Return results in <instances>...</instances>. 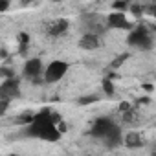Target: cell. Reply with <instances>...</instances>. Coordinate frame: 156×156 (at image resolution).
I'll return each instance as SVG.
<instances>
[{
    "instance_id": "1",
    "label": "cell",
    "mask_w": 156,
    "mask_h": 156,
    "mask_svg": "<svg viewBox=\"0 0 156 156\" xmlns=\"http://www.w3.org/2000/svg\"><path fill=\"white\" fill-rule=\"evenodd\" d=\"M24 132H26V136L41 138L44 141H57L61 138V132H59L57 125L53 123V112L50 108L41 110L35 116V121L31 125H28Z\"/></svg>"
},
{
    "instance_id": "2",
    "label": "cell",
    "mask_w": 156,
    "mask_h": 156,
    "mask_svg": "<svg viewBox=\"0 0 156 156\" xmlns=\"http://www.w3.org/2000/svg\"><path fill=\"white\" fill-rule=\"evenodd\" d=\"M66 72H68V64L64 61H51L46 66L44 73H42V81H46V83H59L66 75Z\"/></svg>"
},
{
    "instance_id": "3",
    "label": "cell",
    "mask_w": 156,
    "mask_h": 156,
    "mask_svg": "<svg viewBox=\"0 0 156 156\" xmlns=\"http://www.w3.org/2000/svg\"><path fill=\"white\" fill-rule=\"evenodd\" d=\"M129 44L130 46H136L140 50H151L152 48V39L149 35V30L140 26V28H134L130 33H129Z\"/></svg>"
},
{
    "instance_id": "4",
    "label": "cell",
    "mask_w": 156,
    "mask_h": 156,
    "mask_svg": "<svg viewBox=\"0 0 156 156\" xmlns=\"http://www.w3.org/2000/svg\"><path fill=\"white\" fill-rule=\"evenodd\" d=\"M20 96V87H19V79L11 77V79H4L0 85V98L2 99H15Z\"/></svg>"
},
{
    "instance_id": "5",
    "label": "cell",
    "mask_w": 156,
    "mask_h": 156,
    "mask_svg": "<svg viewBox=\"0 0 156 156\" xmlns=\"http://www.w3.org/2000/svg\"><path fill=\"white\" fill-rule=\"evenodd\" d=\"M116 127V123L110 119V118H98L96 121H94V125H92V129H90V134L94 136V138H99V140H103L112 129Z\"/></svg>"
},
{
    "instance_id": "6",
    "label": "cell",
    "mask_w": 156,
    "mask_h": 156,
    "mask_svg": "<svg viewBox=\"0 0 156 156\" xmlns=\"http://www.w3.org/2000/svg\"><path fill=\"white\" fill-rule=\"evenodd\" d=\"M41 70H42L41 59L33 57V59H28V61L24 62V70H22V72H24V75L28 77V79L39 83V81H41Z\"/></svg>"
},
{
    "instance_id": "7",
    "label": "cell",
    "mask_w": 156,
    "mask_h": 156,
    "mask_svg": "<svg viewBox=\"0 0 156 156\" xmlns=\"http://www.w3.org/2000/svg\"><path fill=\"white\" fill-rule=\"evenodd\" d=\"M107 26L112 28V30H130V28H132V24L127 20L125 13H116V11L108 15V19H107Z\"/></svg>"
},
{
    "instance_id": "8",
    "label": "cell",
    "mask_w": 156,
    "mask_h": 156,
    "mask_svg": "<svg viewBox=\"0 0 156 156\" xmlns=\"http://www.w3.org/2000/svg\"><path fill=\"white\" fill-rule=\"evenodd\" d=\"M103 141H105V145L108 147V149H114V147H118L121 141H123V138H121V130H119V127L116 125L105 138H103Z\"/></svg>"
},
{
    "instance_id": "9",
    "label": "cell",
    "mask_w": 156,
    "mask_h": 156,
    "mask_svg": "<svg viewBox=\"0 0 156 156\" xmlns=\"http://www.w3.org/2000/svg\"><path fill=\"white\" fill-rule=\"evenodd\" d=\"M79 46L83 50H98L99 48V37L94 35V33H85L79 39Z\"/></svg>"
},
{
    "instance_id": "10",
    "label": "cell",
    "mask_w": 156,
    "mask_h": 156,
    "mask_svg": "<svg viewBox=\"0 0 156 156\" xmlns=\"http://www.w3.org/2000/svg\"><path fill=\"white\" fill-rule=\"evenodd\" d=\"M66 30H68V20H66V19H59V20H55V22H51V24L48 26V33H50L51 37L64 35Z\"/></svg>"
},
{
    "instance_id": "11",
    "label": "cell",
    "mask_w": 156,
    "mask_h": 156,
    "mask_svg": "<svg viewBox=\"0 0 156 156\" xmlns=\"http://www.w3.org/2000/svg\"><path fill=\"white\" fill-rule=\"evenodd\" d=\"M123 143H125L129 149H138V147L143 145V138H141L140 132L132 130V132H127V136L123 138Z\"/></svg>"
},
{
    "instance_id": "12",
    "label": "cell",
    "mask_w": 156,
    "mask_h": 156,
    "mask_svg": "<svg viewBox=\"0 0 156 156\" xmlns=\"http://www.w3.org/2000/svg\"><path fill=\"white\" fill-rule=\"evenodd\" d=\"M35 116H37L35 112H22L20 116H17V118L13 119V123H15V125H26V127H28V125H31V123L35 121Z\"/></svg>"
},
{
    "instance_id": "13",
    "label": "cell",
    "mask_w": 156,
    "mask_h": 156,
    "mask_svg": "<svg viewBox=\"0 0 156 156\" xmlns=\"http://www.w3.org/2000/svg\"><path fill=\"white\" fill-rule=\"evenodd\" d=\"M103 90H105V94L108 98L114 96V85H112V81L108 79V77H105V79H103Z\"/></svg>"
},
{
    "instance_id": "14",
    "label": "cell",
    "mask_w": 156,
    "mask_h": 156,
    "mask_svg": "<svg viewBox=\"0 0 156 156\" xmlns=\"http://www.w3.org/2000/svg\"><path fill=\"white\" fill-rule=\"evenodd\" d=\"M129 8H130V6H129L127 2H114V4H112V9H114L116 13H123V11L129 9Z\"/></svg>"
},
{
    "instance_id": "15",
    "label": "cell",
    "mask_w": 156,
    "mask_h": 156,
    "mask_svg": "<svg viewBox=\"0 0 156 156\" xmlns=\"http://www.w3.org/2000/svg\"><path fill=\"white\" fill-rule=\"evenodd\" d=\"M125 59H129V53H121L119 57H116V59L112 61V64H110V66H112V68H119V66L125 62Z\"/></svg>"
},
{
    "instance_id": "16",
    "label": "cell",
    "mask_w": 156,
    "mask_h": 156,
    "mask_svg": "<svg viewBox=\"0 0 156 156\" xmlns=\"http://www.w3.org/2000/svg\"><path fill=\"white\" fill-rule=\"evenodd\" d=\"M98 99H99L98 96H87V98H79V99H77V103H79V105H90V103H94Z\"/></svg>"
},
{
    "instance_id": "17",
    "label": "cell",
    "mask_w": 156,
    "mask_h": 156,
    "mask_svg": "<svg viewBox=\"0 0 156 156\" xmlns=\"http://www.w3.org/2000/svg\"><path fill=\"white\" fill-rule=\"evenodd\" d=\"M0 75H2L4 79H11V77H15V75H13V72H11L9 68H6V66L0 68Z\"/></svg>"
},
{
    "instance_id": "18",
    "label": "cell",
    "mask_w": 156,
    "mask_h": 156,
    "mask_svg": "<svg viewBox=\"0 0 156 156\" xmlns=\"http://www.w3.org/2000/svg\"><path fill=\"white\" fill-rule=\"evenodd\" d=\"M136 17H141V13H143V8L141 6H138V4H130V8H129Z\"/></svg>"
},
{
    "instance_id": "19",
    "label": "cell",
    "mask_w": 156,
    "mask_h": 156,
    "mask_svg": "<svg viewBox=\"0 0 156 156\" xmlns=\"http://www.w3.org/2000/svg\"><path fill=\"white\" fill-rule=\"evenodd\" d=\"M119 110H121V112H129V110H130V105H129V103H121V105H119Z\"/></svg>"
},
{
    "instance_id": "20",
    "label": "cell",
    "mask_w": 156,
    "mask_h": 156,
    "mask_svg": "<svg viewBox=\"0 0 156 156\" xmlns=\"http://www.w3.org/2000/svg\"><path fill=\"white\" fill-rule=\"evenodd\" d=\"M8 8H9V2H8V0H4V2L0 4V11H6Z\"/></svg>"
},
{
    "instance_id": "21",
    "label": "cell",
    "mask_w": 156,
    "mask_h": 156,
    "mask_svg": "<svg viewBox=\"0 0 156 156\" xmlns=\"http://www.w3.org/2000/svg\"><path fill=\"white\" fill-rule=\"evenodd\" d=\"M57 129H59V132L62 134V132H66V125H64V121H61L59 125H57Z\"/></svg>"
},
{
    "instance_id": "22",
    "label": "cell",
    "mask_w": 156,
    "mask_h": 156,
    "mask_svg": "<svg viewBox=\"0 0 156 156\" xmlns=\"http://www.w3.org/2000/svg\"><path fill=\"white\" fill-rule=\"evenodd\" d=\"M143 88H145V90H149V92H151V90H152V85H143Z\"/></svg>"
},
{
    "instance_id": "23",
    "label": "cell",
    "mask_w": 156,
    "mask_h": 156,
    "mask_svg": "<svg viewBox=\"0 0 156 156\" xmlns=\"http://www.w3.org/2000/svg\"><path fill=\"white\" fill-rule=\"evenodd\" d=\"M8 156H19V154H8Z\"/></svg>"
},
{
    "instance_id": "24",
    "label": "cell",
    "mask_w": 156,
    "mask_h": 156,
    "mask_svg": "<svg viewBox=\"0 0 156 156\" xmlns=\"http://www.w3.org/2000/svg\"><path fill=\"white\" fill-rule=\"evenodd\" d=\"M154 17H156V13H154Z\"/></svg>"
}]
</instances>
